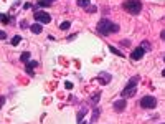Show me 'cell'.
I'll return each mask as SVG.
<instances>
[{
  "label": "cell",
  "mask_w": 165,
  "mask_h": 124,
  "mask_svg": "<svg viewBox=\"0 0 165 124\" xmlns=\"http://www.w3.org/2000/svg\"><path fill=\"white\" fill-rule=\"evenodd\" d=\"M78 7H84V8H88V7H89V0H78Z\"/></svg>",
  "instance_id": "13"
},
{
  "label": "cell",
  "mask_w": 165,
  "mask_h": 124,
  "mask_svg": "<svg viewBox=\"0 0 165 124\" xmlns=\"http://www.w3.org/2000/svg\"><path fill=\"white\" fill-rule=\"evenodd\" d=\"M162 76H165V70H164V71H162Z\"/></svg>",
  "instance_id": "27"
},
{
  "label": "cell",
  "mask_w": 165,
  "mask_h": 124,
  "mask_svg": "<svg viewBox=\"0 0 165 124\" xmlns=\"http://www.w3.org/2000/svg\"><path fill=\"white\" fill-rule=\"evenodd\" d=\"M2 17H3V15H0V20H2Z\"/></svg>",
  "instance_id": "28"
},
{
  "label": "cell",
  "mask_w": 165,
  "mask_h": 124,
  "mask_svg": "<svg viewBox=\"0 0 165 124\" xmlns=\"http://www.w3.org/2000/svg\"><path fill=\"white\" fill-rule=\"evenodd\" d=\"M137 81H139V76H134V78L129 81V85L122 89V98H131V96H134V94H135V91H137V89H135Z\"/></svg>",
  "instance_id": "3"
},
{
  "label": "cell",
  "mask_w": 165,
  "mask_h": 124,
  "mask_svg": "<svg viewBox=\"0 0 165 124\" xmlns=\"http://www.w3.org/2000/svg\"><path fill=\"white\" fill-rule=\"evenodd\" d=\"M86 12L88 13H96L98 12V7H94V5H89L88 8H86Z\"/></svg>",
  "instance_id": "16"
},
{
  "label": "cell",
  "mask_w": 165,
  "mask_h": 124,
  "mask_svg": "<svg viewBox=\"0 0 165 124\" xmlns=\"http://www.w3.org/2000/svg\"><path fill=\"white\" fill-rule=\"evenodd\" d=\"M69 26H71V22H68V20H66V22H63V23L59 25V28H61V30H68Z\"/></svg>",
  "instance_id": "14"
},
{
  "label": "cell",
  "mask_w": 165,
  "mask_h": 124,
  "mask_svg": "<svg viewBox=\"0 0 165 124\" xmlns=\"http://www.w3.org/2000/svg\"><path fill=\"white\" fill-rule=\"evenodd\" d=\"M84 114H86V109H83L81 112H78V123H79V121H83V118H84Z\"/></svg>",
  "instance_id": "18"
},
{
  "label": "cell",
  "mask_w": 165,
  "mask_h": 124,
  "mask_svg": "<svg viewBox=\"0 0 165 124\" xmlns=\"http://www.w3.org/2000/svg\"><path fill=\"white\" fill-rule=\"evenodd\" d=\"M20 60H22L23 63H26V61L30 60V53H28V51H23L22 55H20Z\"/></svg>",
  "instance_id": "12"
},
{
  "label": "cell",
  "mask_w": 165,
  "mask_h": 124,
  "mask_svg": "<svg viewBox=\"0 0 165 124\" xmlns=\"http://www.w3.org/2000/svg\"><path fill=\"white\" fill-rule=\"evenodd\" d=\"M98 32L101 33V35L116 33V32H119V25L117 23H112L111 20H107V18H101L98 23Z\"/></svg>",
  "instance_id": "1"
},
{
  "label": "cell",
  "mask_w": 165,
  "mask_h": 124,
  "mask_svg": "<svg viewBox=\"0 0 165 124\" xmlns=\"http://www.w3.org/2000/svg\"><path fill=\"white\" fill-rule=\"evenodd\" d=\"M164 124H165V123H164Z\"/></svg>",
  "instance_id": "30"
},
{
  "label": "cell",
  "mask_w": 165,
  "mask_h": 124,
  "mask_svg": "<svg viewBox=\"0 0 165 124\" xmlns=\"http://www.w3.org/2000/svg\"><path fill=\"white\" fill-rule=\"evenodd\" d=\"M98 118H99V109H96V111H94V116H92V121H96Z\"/></svg>",
  "instance_id": "22"
},
{
  "label": "cell",
  "mask_w": 165,
  "mask_h": 124,
  "mask_svg": "<svg viewBox=\"0 0 165 124\" xmlns=\"http://www.w3.org/2000/svg\"><path fill=\"white\" fill-rule=\"evenodd\" d=\"M144 53H145L144 48H142V46H137V48H134V50H132L131 58H132V60H140L142 56H144Z\"/></svg>",
  "instance_id": "6"
},
{
  "label": "cell",
  "mask_w": 165,
  "mask_h": 124,
  "mask_svg": "<svg viewBox=\"0 0 165 124\" xmlns=\"http://www.w3.org/2000/svg\"><path fill=\"white\" fill-rule=\"evenodd\" d=\"M2 22H3V23H8V22H10L8 15H3V17H2Z\"/></svg>",
  "instance_id": "21"
},
{
  "label": "cell",
  "mask_w": 165,
  "mask_h": 124,
  "mask_svg": "<svg viewBox=\"0 0 165 124\" xmlns=\"http://www.w3.org/2000/svg\"><path fill=\"white\" fill-rule=\"evenodd\" d=\"M142 48H144L145 51H147V50L150 48V43H149V41H144V43H142Z\"/></svg>",
  "instance_id": "19"
},
{
  "label": "cell",
  "mask_w": 165,
  "mask_h": 124,
  "mask_svg": "<svg viewBox=\"0 0 165 124\" xmlns=\"http://www.w3.org/2000/svg\"><path fill=\"white\" fill-rule=\"evenodd\" d=\"M30 30H32L35 35H38V33L43 32V25H41V23H33V25L30 26Z\"/></svg>",
  "instance_id": "9"
},
{
  "label": "cell",
  "mask_w": 165,
  "mask_h": 124,
  "mask_svg": "<svg viewBox=\"0 0 165 124\" xmlns=\"http://www.w3.org/2000/svg\"><path fill=\"white\" fill-rule=\"evenodd\" d=\"M20 40H22V37H13V38L10 40V43H12V46L18 45V43H20Z\"/></svg>",
  "instance_id": "15"
},
{
  "label": "cell",
  "mask_w": 165,
  "mask_h": 124,
  "mask_svg": "<svg viewBox=\"0 0 165 124\" xmlns=\"http://www.w3.org/2000/svg\"><path fill=\"white\" fill-rule=\"evenodd\" d=\"M140 106L144 109H154L157 106V99L154 98V96H144V98L140 99Z\"/></svg>",
  "instance_id": "4"
},
{
  "label": "cell",
  "mask_w": 165,
  "mask_h": 124,
  "mask_svg": "<svg viewBox=\"0 0 165 124\" xmlns=\"http://www.w3.org/2000/svg\"><path fill=\"white\" fill-rule=\"evenodd\" d=\"M99 76H102V78H99V81H101L102 85H104V83H109V81H111V76H109L107 73H106V75H104V73H101Z\"/></svg>",
  "instance_id": "10"
},
{
  "label": "cell",
  "mask_w": 165,
  "mask_h": 124,
  "mask_svg": "<svg viewBox=\"0 0 165 124\" xmlns=\"http://www.w3.org/2000/svg\"><path fill=\"white\" fill-rule=\"evenodd\" d=\"M125 99H117L116 103H114V111H117V112H122L125 109Z\"/></svg>",
  "instance_id": "7"
},
{
  "label": "cell",
  "mask_w": 165,
  "mask_h": 124,
  "mask_svg": "<svg viewBox=\"0 0 165 124\" xmlns=\"http://www.w3.org/2000/svg\"><path fill=\"white\" fill-rule=\"evenodd\" d=\"M164 61H165V58H164Z\"/></svg>",
  "instance_id": "29"
},
{
  "label": "cell",
  "mask_w": 165,
  "mask_h": 124,
  "mask_svg": "<svg viewBox=\"0 0 165 124\" xmlns=\"http://www.w3.org/2000/svg\"><path fill=\"white\" fill-rule=\"evenodd\" d=\"M0 40H7V33L3 30H0Z\"/></svg>",
  "instance_id": "20"
},
{
  "label": "cell",
  "mask_w": 165,
  "mask_h": 124,
  "mask_svg": "<svg viewBox=\"0 0 165 124\" xmlns=\"http://www.w3.org/2000/svg\"><path fill=\"white\" fill-rule=\"evenodd\" d=\"M36 66H38V61H28V63H26V73H28L30 76H33V75H35L33 70H35Z\"/></svg>",
  "instance_id": "8"
},
{
  "label": "cell",
  "mask_w": 165,
  "mask_h": 124,
  "mask_svg": "<svg viewBox=\"0 0 165 124\" xmlns=\"http://www.w3.org/2000/svg\"><path fill=\"white\" fill-rule=\"evenodd\" d=\"M122 8H124L127 13H131V15H139L140 10H142V3H140L139 0H125Z\"/></svg>",
  "instance_id": "2"
},
{
  "label": "cell",
  "mask_w": 165,
  "mask_h": 124,
  "mask_svg": "<svg viewBox=\"0 0 165 124\" xmlns=\"http://www.w3.org/2000/svg\"><path fill=\"white\" fill-rule=\"evenodd\" d=\"M160 38H162V40H165V30H164L162 33H160Z\"/></svg>",
  "instance_id": "26"
},
{
  "label": "cell",
  "mask_w": 165,
  "mask_h": 124,
  "mask_svg": "<svg viewBox=\"0 0 165 124\" xmlns=\"http://www.w3.org/2000/svg\"><path fill=\"white\" fill-rule=\"evenodd\" d=\"M3 103H5V96H2V98H0V106L3 104Z\"/></svg>",
  "instance_id": "25"
},
{
  "label": "cell",
  "mask_w": 165,
  "mask_h": 124,
  "mask_svg": "<svg viewBox=\"0 0 165 124\" xmlns=\"http://www.w3.org/2000/svg\"><path fill=\"white\" fill-rule=\"evenodd\" d=\"M33 17H35V20H36V22H40V23H50V22H51L50 13L41 12V10H40V12H35V15H33Z\"/></svg>",
  "instance_id": "5"
},
{
  "label": "cell",
  "mask_w": 165,
  "mask_h": 124,
  "mask_svg": "<svg viewBox=\"0 0 165 124\" xmlns=\"http://www.w3.org/2000/svg\"><path fill=\"white\" fill-rule=\"evenodd\" d=\"M65 88H68V89H71V88H73V83H69V81H68V83H65Z\"/></svg>",
  "instance_id": "23"
},
{
  "label": "cell",
  "mask_w": 165,
  "mask_h": 124,
  "mask_svg": "<svg viewBox=\"0 0 165 124\" xmlns=\"http://www.w3.org/2000/svg\"><path fill=\"white\" fill-rule=\"evenodd\" d=\"M20 26H22V28H26V26H28V23H26V22H22V25H20Z\"/></svg>",
  "instance_id": "24"
},
{
  "label": "cell",
  "mask_w": 165,
  "mask_h": 124,
  "mask_svg": "<svg viewBox=\"0 0 165 124\" xmlns=\"http://www.w3.org/2000/svg\"><path fill=\"white\" fill-rule=\"evenodd\" d=\"M109 50H111V51L114 53V55H119V56H124V53H122V51H119V50H116L114 46H109Z\"/></svg>",
  "instance_id": "17"
},
{
  "label": "cell",
  "mask_w": 165,
  "mask_h": 124,
  "mask_svg": "<svg viewBox=\"0 0 165 124\" xmlns=\"http://www.w3.org/2000/svg\"><path fill=\"white\" fill-rule=\"evenodd\" d=\"M51 3H53V0H38L40 7H50Z\"/></svg>",
  "instance_id": "11"
}]
</instances>
